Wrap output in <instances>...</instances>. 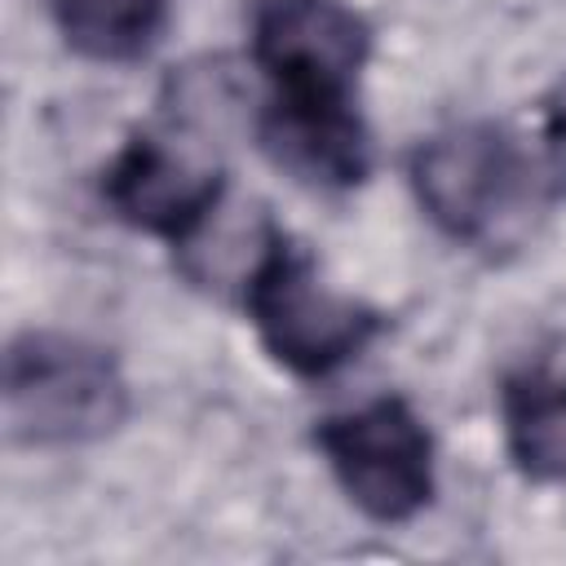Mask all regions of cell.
I'll return each instance as SVG.
<instances>
[{"label": "cell", "mask_w": 566, "mask_h": 566, "mask_svg": "<svg viewBox=\"0 0 566 566\" xmlns=\"http://www.w3.org/2000/svg\"><path fill=\"white\" fill-rule=\"evenodd\" d=\"M57 31L93 62H137L155 49L168 0H53Z\"/></svg>", "instance_id": "obj_9"}, {"label": "cell", "mask_w": 566, "mask_h": 566, "mask_svg": "<svg viewBox=\"0 0 566 566\" xmlns=\"http://www.w3.org/2000/svg\"><path fill=\"white\" fill-rule=\"evenodd\" d=\"M248 314L265 349L296 376H327L358 358L380 332V314L354 296L332 292L305 252L287 239H270L248 274Z\"/></svg>", "instance_id": "obj_3"}, {"label": "cell", "mask_w": 566, "mask_h": 566, "mask_svg": "<svg viewBox=\"0 0 566 566\" xmlns=\"http://www.w3.org/2000/svg\"><path fill=\"white\" fill-rule=\"evenodd\" d=\"M411 186L429 221L473 248L509 243L535 203L531 159L491 124L433 133L411 155Z\"/></svg>", "instance_id": "obj_2"}, {"label": "cell", "mask_w": 566, "mask_h": 566, "mask_svg": "<svg viewBox=\"0 0 566 566\" xmlns=\"http://www.w3.org/2000/svg\"><path fill=\"white\" fill-rule=\"evenodd\" d=\"M544 142H548V164H553V172L566 181V93H562V97L548 106Z\"/></svg>", "instance_id": "obj_10"}, {"label": "cell", "mask_w": 566, "mask_h": 566, "mask_svg": "<svg viewBox=\"0 0 566 566\" xmlns=\"http://www.w3.org/2000/svg\"><path fill=\"white\" fill-rule=\"evenodd\" d=\"M265 155L305 186L345 190L367 177L371 142L349 97H270L261 115Z\"/></svg>", "instance_id": "obj_7"}, {"label": "cell", "mask_w": 566, "mask_h": 566, "mask_svg": "<svg viewBox=\"0 0 566 566\" xmlns=\"http://www.w3.org/2000/svg\"><path fill=\"white\" fill-rule=\"evenodd\" d=\"M504 442L535 482H566V380L513 376L500 398Z\"/></svg>", "instance_id": "obj_8"}, {"label": "cell", "mask_w": 566, "mask_h": 566, "mask_svg": "<svg viewBox=\"0 0 566 566\" xmlns=\"http://www.w3.org/2000/svg\"><path fill=\"white\" fill-rule=\"evenodd\" d=\"M371 53L367 22L345 0H256L252 57L279 97H349Z\"/></svg>", "instance_id": "obj_5"}, {"label": "cell", "mask_w": 566, "mask_h": 566, "mask_svg": "<svg viewBox=\"0 0 566 566\" xmlns=\"http://www.w3.org/2000/svg\"><path fill=\"white\" fill-rule=\"evenodd\" d=\"M128 411L115 358L80 336L27 332L4 358V429L22 447H71L111 433Z\"/></svg>", "instance_id": "obj_1"}, {"label": "cell", "mask_w": 566, "mask_h": 566, "mask_svg": "<svg viewBox=\"0 0 566 566\" xmlns=\"http://www.w3.org/2000/svg\"><path fill=\"white\" fill-rule=\"evenodd\" d=\"M318 447L345 495L376 522H407L433 495V442L402 398H371L318 424Z\"/></svg>", "instance_id": "obj_4"}, {"label": "cell", "mask_w": 566, "mask_h": 566, "mask_svg": "<svg viewBox=\"0 0 566 566\" xmlns=\"http://www.w3.org/2000/svg\"><path fill=\"white\" fill-rule=\"evenodd\" d=\"M102 195L128 226L181 243L221 203V172L159 137H133L106 164Z\"/></svg>", "instance_id": "obj_6"}]
</instances>
